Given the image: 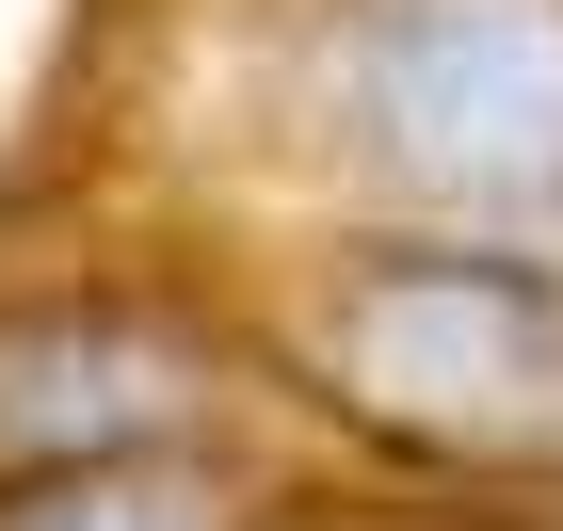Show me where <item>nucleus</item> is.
<instances>
[{
  "label": "nucleus",
  "mask_w": 563,
  "mask_h": 531,
  "mask_svg": "<svg viewBox=\"0 0 563 531\" xmlns=\"http://www.w3.org/2000/svg\"><path fill=\"white\" fill-rule=\"evenodd\" d=\"M162 145L274 225L563 242V0H162Z\"/></svg>",
  "instance_id": "f257e3e1"
},
{
  "label": "nucleus",
  "mask_w": 563,
  "mask_h": 531,
  "mask_svg": "<svg viewBox=\"0 0 563 531\" xmlns=\"http://www.w3.org/2000/svg\"><path fill=\"white\" fill-rule=\"evenodd\" d=\"M274 387L354 484L563 516V242L531 225H274L225 258Z\"/></svg>",
  "instance_id": "f03ea898"
},
{
  "label": "nucleus",
  "mask_w": 563,
  "mask_h": 531,
  "mask_svg": "<svg viewBox=\"0 0 563 531\" xmlns=\"http://www.w3.org/2000/svg\"><path fill=\"white\" fill-rule=\"evenodd\" d=\"M113 451H322L225 274L81 258V274H16L0 290V484L113 467Z\"/></svg>",
  "instance_id": "7ed1b4c3"
},
{
  "label": "nucleus",
  "mask_w": 563,
  "mask_h": 531,
  "mask_svg": "<svg viewBox=\"0 0 563 531\" xmlns=\"http://www.w3.org/2000/svg\"><path fill=\"white\" fill-rule=\"evenodd\" d=\"M322 484V451H113V467H48L0 484V531H290Z\"/></svg>",
  "instance_id": "20e7f679"
},
{
  "label": "nucleus",
  "mask_w": 563,
  "mask_h": 531,
  "mask_svg": "<svg viewBox=\"0 0 563 531\" xmlns=\"http://www.w3.org/2000/svg\"><path fill=\"white\" fill-rule=\"evenodd\" d=\"M467 531H483V516H467ZM516 531H563V516H516Z\"/></svg>",
  "instance_id": "39448f33"
}]
</instances>
